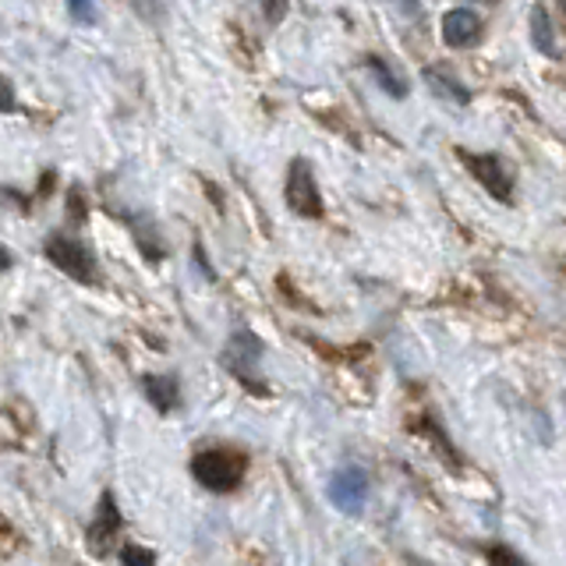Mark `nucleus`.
Instances as JSON below:
<instances>
[{"label":"nucleus","mask_w":566,"mask_h":566,"mask_svg":"<svg viewBox=\"0 0 566 566\" xmlns=\"http://www.w3.org/2000/svg\"><path fill=\"white\" fill-rule=\"evenodd\" d=\"M330 499L337 510L344 514H362V506L368 499V474L362 468H344L333 474L330 482Z\"/></svg>","instance_id":"nucleus-4"},{"label":"nucleus","mask_w":566,"mask_h":566,"mask_svg":"<svg viewBox=\"0 0 566 566\" xmlns=\"http://www.w3.org/2000/svg\"><path fill=\"white\" fill-rule=\"evenodd\" d=\"M8 266H11V256L8 251H0V270H8Z\"/></svg>","instance_id":"nucleus-17"},{"label":"nucleus","mask_w":566,"mask_h":566,"mask_svg":"<svg viewBox=\"0 0 566 566\" xmlns=\"http://www.w3.org/2000/svg\"><path fill=\"white\" fill-rule=\"evenodd\" d=\"M248 460L237 450H205L191 460V474L205 485L210 493H234L237 485L245 482Z\"/></svg>","instance_id":"nucleus-1"},{"label":"nucleus","mask_w":566,"mask_h":566,"mask_svg":"<svg viewBox=\"0 0 566 566\" xmlns=\"http://www.w3.org/2000/svg\"><path fill=\"white\" fill-rule=\"evenodd\" d=\"M287 205L305 220H319L322 216V199H319V185L316 174L305 160H294L287 170Z\"/></svg>","instance_id":"nucleus-2"},{"label":"nucleus","mask_w":566,"mask_h":566,"mask_svg":"<svg viewBox=\"0 0 566 566\" xmlns=\"http://www.w3.org/2000/svg\"><path fill=\"white\" fill-rule=\"evenodd\" d=\"M368 68H372V74H376V82L386 89V93L390 96H404V85L400 82H393V74H390V68H386L382 61H368Z\"/></svg>","instance_id":"nucleus-11"},{"label":"nucleus","mask_w":566,"mask_h":566,"mask_svg":"<svg viewBox=\"0 0 566 566\" xmlns=\"http://www.w3.org/2000/svg\"><path fill=\"white\" fill-rule=\"evenodd\" d=\"M47 259L57 266V270H64L68 276H74L79 283L96 280V262H93V256H89V248L79 245V241H68V237H50V241H47Z\"/></svg>","instance_id":"nucleus-3"},{"label":"nucleus","mask_w":566,"mask_h":566,"mask_svg":"<svg viewBox=\"0 0 566 566\" xmlns=\"http://www.w3.org/2000/svg\"><path fill=\"white\" fill-rule=\"evenodd\" d=\"M68 14L79 25H93L96 22V4L93 0H68Z\"/></svg>","instance_id":"nucleus-13"},{"label":"nucleus","mask_w":566,"mask_h":566,"mask_svg":"<svg viewBox=\"0 0 566 566\" xmlns=\"http://www.w3.org/2000/svg\"><path fill=\"white\" fill-rule=\"evenodd\" d=\"M425 82L432 85V93L443 96V99H450L453 107H457V103H460V107H464V103L471 99L468 89L460 85L457 79H450V74H446V71H439V68H425Z\"/></svg>","instance_id":"nucleus-8"},{"label":"nucleus","mask_w":566,"mask_h":566,"mask_svg":"<svg viewBox=\"0 0 566 566\" xmlns=\"http://www.w3.org/2000/svg\"><path fill=\"white\" fill-rule=\"evenodd\" d=\"M121 566H156V556L142 545H125L121 549Z\"/></svg>","instance_id":"nucleus-12"},{"label":"nucleus","mask_w":566,"mask_h":566,"mask_svg":"<svg viewBox=\"0 0 566 566\" xmlns=\"http://www.w3.org/2000/svg\"><path fill=\"white\" fill-rule=\"evenodd\" d=\"M531 36H534V47L549 57H559V47H556V36H553V22H549L545 8H534L531 11Z\"/></svg>","instance_id":"nucleus-10"},{"label":"nucleus","mask_w":566,"mask_h":566,"mask_svg":"<svg viewBox=\"0 0 566 566\" xmlns=\"http://www.w3.org/2000/svg\"><path fill=\"white\" fill-rule=\"evenodd\" d=\"M262 4V11H266V19H270L273 25L283 19V14H287V0H259Z\"/></svg>","instance_id":"nucleus-15"},{"label":"nucleus","mask_w":566,"mask_h":566,"mask_svg":"<svg viewBox=\"0 0 566 566\" xmlns=\"http://www.w3.org/2000/svg\"><path fill=\"white\" fill-rule=\"evenodd\" d=\"M488 559H493L496 566H528L524 559H520L517 553H510V549H503V545H496V549H488Z\"/></svg>","instance_id":"nucleus-14"},{"label":"nucleus","mask_w":566,"mask_h":566,"mask_svg":"<svg viewBox=\"0 0 566 566\" xmlns=\"http://www.w3.org/2000/svg\"><path fill=\"white\" fill-rule=\"evenodd\" d=\"M142 390L156 404V411H170L177 404V382L170 376H145Z\"/></svg>","instance_id":"nucleus-9"},{"label":"nucleus","mask_w":566,"mask_h":566,"mask_svg":"<svg viewBox=\"0 0 566 566\" xmlns=\"http://www.w3.org/2000/svg\"><path fill=\"white\" fill-rule=\"evenodd\" d=\"M482 36V19L471 8H457L443 19V39L450 47H471Z\"/></svg>","instance_id":"nucleus-7"},{"label":"nucleus","mask_w":566,"mask_h":566,"mask_svg":"<svg viewBox=\"0 0 566 566\" xmlns=\"http://www.w3.org/2000/svg\"><path fill=\"white\" fill-rule=\"evenodd\" d=\"M142 8H145L149 14H156V11H160V0H142Z\"/></svg>","instance_id":"nucleus-16"},{"label":"nucleus","mask_w":566,"mask_h":566,"mask_svg":"<svg viewBox=\"0 0 566 566\" xmlns=\"http://www.w3.org/2000/svg\"><path fill=\"white\" fill-rule=\"evenodd\" d=\"M117 534H121V514H117L114 496L103 493V499H99V514H96L93 524H89L85 542H89V549H93L96 556H110Z\"/></svg>","instance_id":"nucleus-5"},{"label":"nucleus","mask_w":566,"mask_h":566,"mask_svg":"<svg viewBox=\"0 0 566 566\" xmlns=\"http://www.w3.org/2000/svg\"><path fill=\"white\" fill-rule=\"evenodd\" d=\"M460 156L468 160L471 174L485 185V191H493V196L503 199V202L510 199L514 181H510V174H506V167H503L496 156H479V153H460Z\"/></svg>","instance_id":"nucleus-6"}]
</instances>
